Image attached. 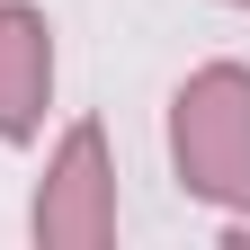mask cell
I'll return each instance as SVG.
<instances>
[{"mask_svg":"<svg viewBox=\"0 0 250 250\" xmlns=\"http://www.w3.org/2000/svg\"><path fill=\"white\" fill-rule=\"evenodd\" d=\"M170 161L188 197L206 206H250V72L241 62H206L170 99Z\"/></svg>","mask_w":250,"mask_h":250,"instance_id":"6da1fadb","label":"cell"},{"mask_svg":"<svg viewBox=\"0 0 250 250\" xmlns=\"http://www.w3.org/2000/svg\"><path fill=\"white\" fill-rule=\"evenodd\" d=\"M27 224H36V241H62V250L116 241V170H107V134L99 125H72V134H62Z\"/></svg>","mask_w":250,"mask_h":250,"instance_id":"7a4b0ae2","label":"cell"},{"mask_svg":"<svg viewBox=\"0 0 250 250\" xmlns=\"http://www.w3.org/2000/svg\"><path fill=\"white\" fill-rule=\"evenodd\" d=\"M54 99V27L27 0H0V143H27Z\"/></svg>","mask_w":250,"mask_h":250,"instance_id":"3957f363","label":"cell"},{"mask_svg":"<svg viewBox=\"0 0 250 250\" xmlns=\"http://www.w3.org/2000/svg\"><path fill=\"white\" fill-rule=\"evenodd\" d=\"M232 9H250V0H232Z\"/></svg>","mask_w":250,"mask_h":250,"instance_id":"277c9868","label":"cell"}]
</instances>
